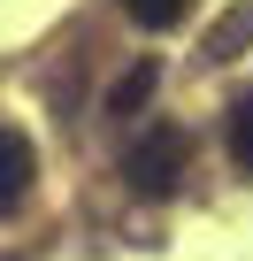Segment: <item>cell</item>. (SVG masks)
<instances>
[{"mask_svg":"<svg viewBox=\"0 0 253 261\" xmlns=\"http://www.w3.org/2000/svg\"><path fill=\"white\" fill-rule=\"evenodd\" d=\"M230 162H238V169H253V92L230 108Z\"/></svg>","mask_w":253,"mask_h":261,"instance_id":"8992f818","label":"cell"},{"mask_svg":"<svg viewBox=\"0 0 253 261\" xmlns=\"http://www.w3.org/2000/svg\"><path fill=\"white\" fill-rule=\"evenodd\" d=\"M184 8L192 0H123V16H131L138 31H169V23H184Z\"/></svg>","mask_w":253,"mask_h":261,"instance_id":"277c9868","label":"cell"},{"mask_svg":"<svg viewBox=\"0 0 253 261\" xmlns=\"http://www.w3.org/2000/svg\"><path fill=\"white\" fill-rule=\"evenodd\" d=\"M238 39H253V8H230V16L215 23V39H207V54H215V62H230V54H238Z\"/></svg>","mask_w":253,"mask_h":261,"instance_id":"5b68a950","label":"cell"},{"mask_svg":"<svg viewBox=\"0 0 253 261\" xmlns=\"http://www.w3.org/2000/svg\"><path fill=\"white\" fill-rule=\"evenodd\" d=\"M184 169H192V130H184V123H146L138 139H131V154H123V177H131L146 200L177 192Z\"/></svg>","mask_w":253,"mask_h":261,"instance_id":"6da1fadb","label":"cell"},{"mask_svg":"<svg viewBox=\"0 0 253 261\" xmlns=\"http://www.w3.org/2000/svg\"><path fill=\"white\" fill-rule=\"evenodd\" d=\"M0 261H8V253H0Z\"/></svg>","mask_w":253,"mask_h":261,"instance_id":"52a82bcc","label":"cell"},{"mask_svg":"<svg viewBox=\"0 0 253 261\" xmlns=\"http://www.w3.org/2000/svg\"><path fill=\"white\" fill-rule=\"evenodd\" d=\"M31 177H39V162H31V139L16 123H0V215H8L23 192H31Z\"/></svg>","mask_w":253,"mask_h":261,"instance_id":"7a4b0ae2","label":"cell"},{"mask_svg":"<svg viewBox=\"0 0 253 261\" xmlns=\"http://www.w3.org/2000/svg\"><path fill=\"white\" fill-rule=\"evenodd\" d=\"M154 85H161V62H131V69L115 77V92H107V108H115V115H138V108L154 100Z\"/></svg>","mask_w":253,"mask_h":261,"instance_id":"3957f363","label":"cell"}]
</instances>
